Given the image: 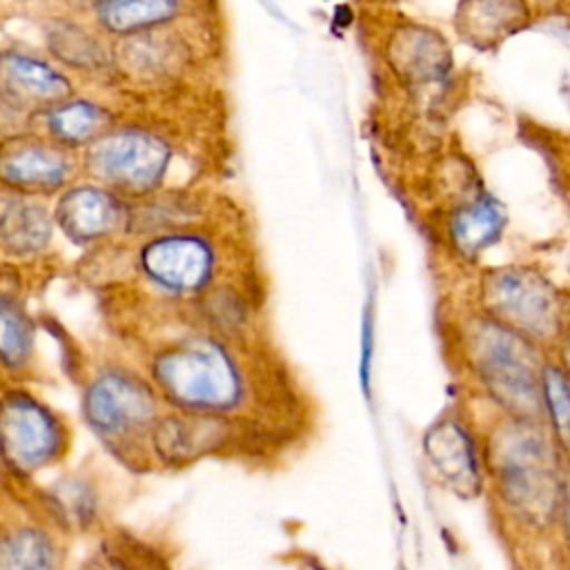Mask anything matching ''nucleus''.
Instances as JSON below:
<instances>
[{"mask_svg": "<svg viewBox=\"0 0 570 570\" xmlns=\"http://www.w3.org/2000/svg\"><path fill=\"white\" fill-rule=\"evenodd\" d=\"M499 227H501V212L490 203H481L476 207L461 212L454 225V234L463 249L474 252L483 247L497 234Z\"/></svg>", "mask_w": 570, "mask_h": 570, "instance_id": "nucleus-18", "label": "nucleus"}, {"mask_svg": "<svg viewBox=\"0 0 570 570\" xmlns=\"http://www.w3.org/2000/svg\"><path fill=\"white\" fill-rule=\"evenodd\" d=\"M53 563V548L40 532H18L0 543L2 568H47Z\"/></svg>", "mask_w": 570, "mask_h": 570, "instance_id": "nucleus-17", "label": "nucleus"}, {"mask_svg": "<svg viewBox=\"0 0 570 570\" xmlns=\"http://www.w3.org/2000/svg\"><path fill=\"white\" fill-rule=\"evenodd\" d=\"M546 396L552 407L554 423L566 441H570V387L554 370L546 374Z\"/></svg>", "mask_w": 570, "mask_h": 570, "instance_id": "nucleus-21", "label": "nucleus"}, {"mask_svg": "<svg viewBox=\"0 0 570 570\" xmlns=\"http://www.w3.org/2000/svg\"><path fill=\"white\" fill-rule=\"evenodd\" d=\"M0 448L13 468L31 472L53 459L60 430L40 403L13 392L0 403Z\"/></svg>", "mask_w": 570, "mask_h": 570, "instance_id": "nucleus-3", "label": "nucleus"}, {"mask_svg": "<svg viewBox=\"0 0 570 570\" xmlns=\"http://www.w3.org/2000/svg\"><path fill=\"white\" fill-rule=\"evenodd\" d=\"M0 89L20 102H60L69 96L67 76L20 51L0 53Z\"/></svg>", "mask_w": 570, "mask_h": 570, "instance_id": "nucleus-8", "label": "nucleus"}, {"mask_svg": "<svg viewBox=\"0 0 570 570\" xmlns=\"http://www.w3.org/2000/svg\"><path fill=\"white\" fill-rule=\"evenodd\" d=\"M96 24L120 38L165 27L180 13V0H91Z\"/></svg>", "mask_w": 570, "mask_h": 570, "instance_id": "nucleus-9", "label": "nucleus"}, {"mask_svg": "<svg viewBox=\"0 0 570 570\" xmlns=\"http://www.w3.org/2000/svg\"><path fill=\"white\" fill-rule=\"evenodd\" d=\"M145 274L165 289H198L212 272V252L196 236H163L140 252Z\"/></svg>", "mask_w": 570, "mask_h": 570, "instance_id": "nucleus-5", "label": "nucleus"}, {"mask_svg": "<svg viewBox=\"0 0 570 570\" xmlns=\"http://www.w3.org/2000/svg\"><path fill=\"white\" fill-rule=\"evenodd\" d=\"M51 49L76 67H96L102 62L100 45L76 27H56L51 33Z\"/></svg>", "mask_w": 570, "mask_h": 570, "instance_id": "nucleus-19", "label": "nucleus"}, {"mask_svg": "<svg viewBox=\"0 0 570 570\" xmlns=\"http://www.w3.org/2000/svg\"><path fill=\"white\" fill-rule=\"evenodd\" d=\"M528 18L521 0H463L456 11L459 29L479 42H494L519 29Z\"/></svg>", "mask_w": 570, "mask_h": 570, "instance_id": "nucleus-11", "label": "nucleus"}, {"mask_svg": "<svg viewBox=\"0 0 570 570\" xmlns=\"http://www.w3.org/2000/svg\"><path fill=\"white\" fill-rule=\"evenodd\" d=\"M89 423L105 434H125L142 428L154 414L151 392L134 376L102 374L85 399Z\"/></svg>", "mask_w": 570, "mask_h": 570, "instance_id": "nucleus-4", "label": "nucleus"}, {"mask_svg": "<svg viewBox=\"0 0 570 570\" xmlns=\"http://www.w3.org/2000/svg\"><path fill=\"white\" fill-rule=\"evenodd\" d=\"M29 352V325L16 305L0 298V358L20 363Z\"/></svg>", "mask_w": 570, "mask_h": 570, "instance_id": "nucleus-20", "label": "nucleus"}, {"mask_svg": "<svg viewBox=\"0 0 570 570\" xmlns=\"http://www.w3.org/2000/svg\"><path fill=\"white\" fill-rule=\"evenodd\" d=\"M154 374L163 392L189 410H225L238 399V374L209 341H189L160 354Z\"/></svg>", "mask_w": 570, "mask_h": 570, "instance_id": "nucleus-1", "label": "nucleus"}, {"mask_svg": "<svg viewBox=\"0 0 570 570\" xmlns=\"http://www.w3.org/2000/svg\"><path fill=\"white\" fill-rule=\"evenodd\" d=\"M494 296V305L525 330L543 332L552 323V301L546 287L523 274H505L497 281Z\"/></svg>", "mask_w": 570, "mask_h": 570, "instance_id": "nucleus-10", "label": "nucleus"}, {"mask_svg": "<svg viewBox=\"0 0 570 570\" xmlns=\"http://www.w3.org/2000/svg\"><path fill=\"white\" fill-rule=\"evenodd\" d=\"M71 174V160L60 145L16 138L0 145V180L27 189L49 191L60 187Z\"/></svg>", "mask_w": 570, "mask_h": 570, "instance_id": "nucleus-6", "label": "nucleus"}, {"mask_svg": "<svg viewBox=\"0 0 570 570\" xmlns=\"http://www.w3.org/2000/svg\"><path fill=\"white\" fill-rule=\"evenodd\" d=\"M568 517H570V512H568ZM568 532H570V519H568Z\"/></svg>", "mask_w": 570, "mask_h": 570, "instance_id": "nucleus-22", "label": "nucleus"}, {"mask_svg": "<svg viewBox=\"0 0 570 570\" xmlns=\"http://www.w3.org/2000/svg\"><path fill=\"white\" fill-rule=\"evenodd\" d=\"M428 452L434 465L452 483H474V459L468 445V439L456 425H441L428 436Z\"/></svg>", "mask_w": 570, "mask_h": 570, "instance_id": "nucleus-14", "label": "nucleus"}, {"mask_svg": "<svg viewBox=\"0 0 570 570\" xmlns=\"http://www.w3.org/2000/svg\"><path fill=\"white\" fill-rule=\"evenodd\" d=\"M216 443V425L207 421H180L167 419L158 425L156 445L158 452L169 461H185Z\"/></svg>", "mask_w": 570, "mask_h": 570, "instance_id": "nucleus-15", "label": "nucleus"}, {"mask_svg": "<svg viewBox=\"0 0 570 570\" xmlns=\"http://www.w3.org/2000/svg\"><path fill=\"white\" fill-rule=\"evenodd\" d=\"M0 236L4 245L16 252H33L47 243L49 220L40 209L31 205H18L4 214L0 223Z\"/></svg>", "mask_w": 570, "mask_h": 570, "instance_id": "nucleus-16", "label": "nucleus"}, {"mask_svg": "<svg viewBox=\"0 0 570 570\" xmlns=\"http://www.w3.org/2000/svg\"><path fill=\"white\" fill-rule=\"evenodd\" d=\"M89 165L120 189H151L169 163L167 145L142 129H118L94 142Z\"/></svg>", "mask_w": 570, "mask_h": 570, "instance_id": "nucleus-2", "label": "nucleus"}, {"mask_svg": "<svg viewBox=\"0 0 570 570\" xmlns=\"http://www.w3.org/2000/svg\"><path fill=\"white\" fill-rule=\"evenodd\" d=\"M87 2H91V0H87Z\"/></svg>", "mask_w": 570, "mask_h": 570, "instance_id": "nucleus-23", "label": "nucleus"}, {"mask_svg": "<svg viewBox=\"0 0 570 570\" xmlns=\"http://www.w3.org/2000/svg\"><path fill=\"white\" fill-rule=\"evenodd\" d=\"M56 218L69 238L87 243L116 232L125 220V207L105 189L76 187L60 198Z\"/></svg>", "mask_w": 570, "mask_h": 570, "instance_id": "nucleus-7", "label": "nucleus"}, {"mask_svg": "<svg viewBox=\"0 0 570 570\" xmlns=\"http://www.w3.org/2000/svg\"><path fill=\"white\" fill-rule=\"evenodd\" d=\"M109 114L89 100H60L47 114V127L60 145H80L105 129Z\"/></svg>", "mask_w": 570, "mask_h": 570, "instance_id": "nucleus-13", "label": "nucleus"}, {"mask_svg": "<svg viewBox=\"0 0 570 570\" xmlns=\"http://www.w3.org/2000/svg\"><path fill=\"white\" fill-rule=\"evenodd\" d=\"M392 58L401 73L414 80L436 78L448 67V49L439 33L425 27H405L392 40Z\"/></svg>", "mask_w": 570, "mask_h": 570, "instance_id": "nucleus-12", "label": "nucleus"}]
</instances>
